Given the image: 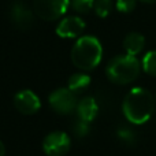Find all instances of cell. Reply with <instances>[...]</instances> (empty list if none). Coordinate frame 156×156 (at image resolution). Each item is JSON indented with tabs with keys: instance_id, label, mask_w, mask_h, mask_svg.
I'll return each mask as SVG.
<instances>
[{
	"instance_id": "7a4b0ae2",
	"label": "cell",
	"mask_w": 156,
	"mask_h": 156,
	"mask_svg": "<svg viewBox=\"0 0 156 156\" xmlns=\"http://www.w3.org/2000/svg\"><path fill=\"white\" fill-rule=\"evenodd\" d=\"M71 62L82 71H90L100 65L103 47L99 38L93 36H81L71 48Z\"/></svg>"
},
{
	"instance_id": "44dd1931",
	"label": "cell",
	"mask_w": 156,
	"mask_h": 156,
	"mask_svg": "<svg viewBox=\"0 0 156 156\" xmlns=\"http://www.w3.org/2000/svg\"><path fill=\"white\" fill-rule=\"evenodd\" d=\"M155 99H156V96H155Z\"/></svg>"
},
{
	"instance_id": "5b68a950",
	"label": "cell",
	"mask_w": 156,
	"mask_h": 156,
	"mask_svg": "<svg viewBox=\"0 0 156 156\" xmlns=\"http://www.w3.org/2000/svg\"><path fill=\"white\" fill-rule=\"evenodd\" d=\"M48 103L55 112L69 115L77 110V94L69 88H58L48 96Z\"/></svg>"
},
{
	"instance_id": "ba28073f",
	"label": "cell",
	"mask_w": 156,
	"mask_h": 156,
	"mask_svg": "<svg viewBox=\"0 0 156 156\" xmlns=\"http://www.w3.org/2000/svg\"><path fill=\"white\" fill-rule=\"evenodd\" d=\"M85 30V22L77 15L65 16L56 25V34L60 38H80Z\"/></svg>"
},
{
	"instance_id": "30bf717a",
	"label": "cell",
	"mask_w": 156,
	"mask_h": 156,
	"mask_svg": "<svg viewBox=\"0 0 156 156\" xmlns=\"http://www.w3.org/2000/svg\"><path fill=\"white\" fill-rule=\"evenodd\" d=\"M76 111H77L78 119H82V121L90 123V122L97 116L99 104H97L96 99H93L92 96H85L78 101Z\"/></svg>"
},
{
	"instance_id": "3957f363",
	"label": "cell",
	"mask_w": 156,
	"mask_h": 156,
	"mask_svg": "<svg viewBox=\"0 0 156 156\" xmlns=\"http://www.w3.org/2000/svg\"><path fill=\"white\" fill-rule=\"evenodd\" d=\"M141 70V62L137 59V56L125 54L114 56L108 62L105 74L111 82L116 85H127L137 80Z\"/></svg>"
},
{
	"instance_id": "5bb4252c",
	"label": "cell",
	"mask_w": 156,
	"mask_h": 156,
	"mask_svg": "<svg viewBox=\"0 0 156 156\" xmlns=\"http://www.w3.org/2000/svg\"><path fill=\"white\" fill-rule=\"evenodd\" d=\"M93 10L99 18H107L112 10V2L111 0H94Z\"/></svg>"
},
{
	"instance_id": "e0dca14e",
	"label": "cell",
	"mask_w": 156,
	"mask_h": 156,
	"mask_svg": "<svg viewBox=\"0 0 156 156\" xmlns=\"http://www.w3.org/2000/svg\"><path fill=\"white\" fill-rule=\"evenodd\" d=\"M73 132L77 137L82 138L89 134V132H90V125H89V122H85V121H82V119H77L76 123L73 125Z\"/></svg>"
},
{
	"instance_id": "4fadbf2b",
	"label": "cell",
	"mask_w": 156,
	"mask_h": 156,
	"mask_svg": "<svg viewBox=\"0 0 156 156\" xmlns=\"http://www.w3.org/2000/svg\"><path fill=\"white\" fill-rule=\"evenodd\" d=\"M141 67L148 76L156 77V51H149L143 56Z\"/></svg>"
},
{
	"instance_id": "2e32d148",
	"label": "cell",
	"mask_w": 156,
	"mask_h": 156,
	"mask_svg": "<svg viewBox=\"0 0 156 156\" xmlns=\"http://www.w3.org/2000/svg\"><path fill=\"white\" fill-rule=\"evenodd\" d=\"M116 136H118L119 140H122L125 144H134L136 143V132L132 130L130 127L121 126L116 130Z\"/></svg>"
},
{
	"instance_id": "8992f818",
	"label": "cell",
	"mask_w": 156,
	"mask_h": 156,
	"mask_svg": "<svg viewBox=\"0 0 156 156\" xmlns=\"http://www.w3.org/2000/svg\"><path fill=\"white\" fill-rule=\"evenodd\" d=\"M70 136L63 132H51L43 141V151L47 156H65L70 151Z\"/></svg>"
},
{
	"instance_id": "52a82bcc",
	"label": "cell",
	"mask_w": 156,
	"mask_h": 156,
	"mask_svg": "<svg viewBox=\"0 0 156 156\" xmlns=\"http://www.w3.org/2000/svg\"><path fill=\"white\" fill-rule=\"evenodd\" d=\"M14 107L23 115H33L41 108V100L33 90L23 89L14 96Z\"/></svg>"
},
{
	"instance_id": "277c9868",
	"label": "cell",
	"mask_w": 156,
	"mask_h": 156,
	"mask_svg": "<svg viewBox=\"0 0 156 156\" xmlns=\"http://www.w3.org/2000/svg\"><path fill=\"white\" fill-rule=\"evenodd\" d=\"M70 7V0H34L33 11L43 21L54 22L62 18Z\"/></svg>"
},
{
	"instance_id": "ffe728a7",
	"label": "cell",
	"mask_w": 156,
	"mask_h": 156,
	"mask_svg": "<svg viewBox=\"0 0 156 156\" xmlns=\"http://www.w3.org/2000/svg\"><path fill=\"white\" fill-rule=\"evenodd\" d=\"M140 2L147 3V4H155V3H156V0H140Z\"/></svg>"
},
{
	"instance_id": "d6986e66",
	"label": "cell",
	"mask_w": 156,
	"mask_h": 156,
	"mask_svg": "<svg viewBox=\"0 0 156 156\" xmlns=\"http://www.w3.org/2000/svg\"><path fill=\"white\" fill-rule=\"evenodd\" d=\"M5 155V145L2 140H0V156H4Z\"/></svg>"
},
{
	"instance_id": "6da1fadb",
	"label": "cell",
	"mask_w": 156,
	"mask_h": 156,
	"mask_svg": "<svg viewBox=\"0 0 156 156\" xmlns=\"http://www.w3.org/2000/svg\"><path fill=\"white\" fill-rule=\"evenodd\" d=\"M156 105L155 96L145 88L136 86L126 93L122 103V111L127 122L144 125L154 115Z\"/></svg>"
},
{
	"instance_id": "9a60e30c",
	"label": "cell",
	"mask_w": 156,
	"mask_h": 156,
	"mask_svg": "<svg viewBox=\"0 0 156 156\" xmlns=\"http://www.w3.org/2000/svg\"><path fill=\"white\" fill-rule=\"evenodd\" d=\"M94 0H70V7L80 14H86L93 8Z\"/></svg>"
},
{
	"instance_id": "9c48e42d",
	"label": "cell",
	"mask_w": 156,
	"mask_h": 156,
	"mask_svg": "<svg viewBox=\"0 0 156 156\" xmlns=\"http://www.w3.org/2000/svg\"><path fill=\"white\" fill-rule=\"evenodd\" d=\"M10 18L12 23L21 30H27L29 27H32L34 22V15L32 10L23 2H14L11 4Z\"/></svg>"
},
{
	"instance_id": "ac0fdd59",
	"label": "cell",
	"mask_w": 156,
	"mask_h": 156,
	"mask_svg": "<svg viewBox=\"0 0 156 156\" xmlns=\"http://www.w3.org/2000/svg\"><path fill=\"white\" fill-rule=\"evenodd\" d=\"M137 0H116L115 7L119 12L122 14H129L136 8Z\"/></svg>"
},
{
	"instance_id": "8fae6325",
	"label": "cell",
	"mask_w": 156,
	"mask_h": 156,
	"mask_svg": "<svg viewBox=\"0 0 156 156\" xmlns=\"http://www.w3.org/2000/svg\"><path fill=\"white\" fill-rule=\"evenodd\" d=\"M122 45H123V49L127 55L137 56L138 54L143 52L144 47H145V37L138 32H132L129 34H126Z\"/></svg>"
},
{
	"instance_id": "7c38bea8",
	"label": "cell",
	"mask_w": 156,
	"mask_h": 156,
	"mask_svg": "<svg viewBox=\"0 0 156 156\" xmlns=\"http://www.w3.org/2000/svg\"><path fill=\"white\" fill-rule=\"evenodd\" d=\"M90 85V76L86 74L85 71H80V73L71 74L67 81V88L76 94L81 93V92L86 90Z\"/></svg>"
}]
</instances>
